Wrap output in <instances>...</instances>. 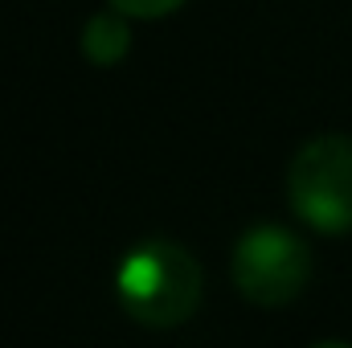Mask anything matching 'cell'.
Returning <instances> with one entry per match:
<instances>
[{"instance_id":"1","label":"cell","mask_w":352,"mask_h":348,"mask_svg":"<svg viewBox=\"0 0 352 348\" xmlns=\"http://www.w3.org/2000/svg\"><path fill=\"white\" fill-rule=\"evenodd\" d=\"M201 262L168 238L135 242L115 266V299L123 316L156 332L188 324L201 307Z\"/></svg>"},{"instance_id":"2","label":"cell","mask_w":352,"mask_h":348,"mask_svg":"<svg viewBox=\"0 0 352 348\" xmlns=\"http://www.w3.org/2000/svg\"><path fill=\"white\" fill-rule=\"evenodd\" d=\"M291 213L316 234H352V135L307 140L287 168Z\"/></svg>"},{"instance_id":"3","label":"cell","mask_w":352,"mask_h":348,"mask_svg":"<svg viewBox=\"0 0 352 348\" xmlns=\"http://www.w3.org/2000/svg\"><path fill=\"white\" fill-rule=\"evenodd\" d=\"M230 279L246 303L287 307L311 279V250L295 230L278 221H254L234 242Z\"/></svg>"},{"instance_id":"4","label":"cell","mask_w":352,"mask_h":348,"mask_svg":"<svg viewBox=\"0 0 352 348\" xmlns=\"http://www.w3.org/2000/svg\"><path fill=\"white\" fill-rule=\"evenodd\" d=\"M131 17L119 12V8H107V12H94L82 33H78V50L90 66H119L127 54H131Z\"/></svg>"},{"instance_id":"5","label":"cell","mask_w":352,"mask_h":348,"mask_svg":"<svg viewBox=\"0 0 352 348\" xmlns=\"http://www.w3.org/2000/svg\"><path fill=\"white\" fill-rule=\"evenodd\" d=\"M107 4L119 8V12H127L131 21H160V17L176 12L184 0H107Z\"/></svg>"}]
</instances>
